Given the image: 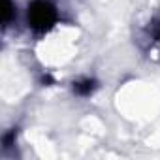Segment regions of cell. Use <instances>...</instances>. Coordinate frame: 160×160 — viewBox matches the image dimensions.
<instances>
[{"mask_svg":"<svg viewBox=\"0 0 160 160\" xmlns=\"http://www.w3.org/2000/svg\"><path fill=\"white\" fill-rule=\"evenodd\" d=\"M57 21V8L49 0H34L28 6V25L34 30H47Z\"/></svg>","mask_w":160,"mask_h":160,"instance_id":"cell-1","label":"cell"},{"mask_svg":"<svg viewBox=\"0 0 160 160\" xmlns=\"http://www.w3.org/2000/svg\"><path fill=\"white\" fill-rule=\"evenodd\" d=\"M94 89H96V81L91 77H83L73 83V92L79 96H91L94 92Z\"/></svg>","mask_w":160,"mask_h":160,"instance_id":"cell-2","label":"cell"},{"mask_svg":"<svg viewBox=\"0 0 160 160\" xmlns=\"http://www.w3.org/2000/svg\"><path fill=\"white\" fill-rule=\"evenodd\" d=\"M12 17H13V4L12 0H4V27L12 23Z\"/></svg>","mask_w":160,"mask_h":160,"instance_id":"cell-3","label":"cell"},{"mask_svg":"<svg viewBox=\"0 0 160 160\" xmlns=\"http://www.w3.org/2000/svg\"><path fill=\"white\" fill-rule=\"evenodd\" d=\"M13 139H15V130H12L10 134H6V136H4V147H6V149H8V147H12Z\"/></svg>","mask_w":160,"mask_h":160,"instance_id":"cell-4","label":"cell"}]
</instances>
